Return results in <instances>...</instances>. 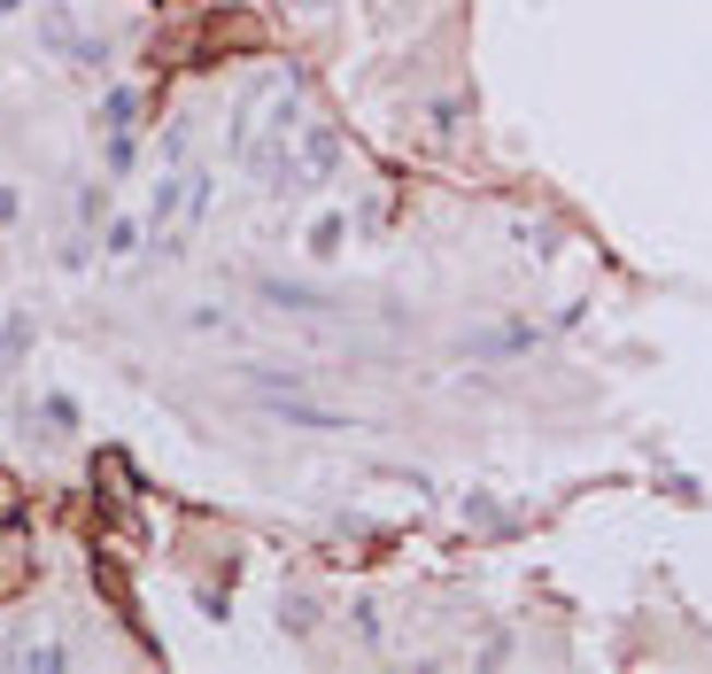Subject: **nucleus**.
Returning <instances> with one entry per match:
<instances>
[{
  "mask_svg": "<svg viewBox=\"0 0 712 674\" xmlns=\"http://www.w3.org/2000/svg\"><path fill=\"white\" fill-rule=\"evenodd\" d=\"M302 86L287 70H272L263 86L240 102V117H233V147H240V163L248 172H263L272 187H287L295 179V140H302Z\"/></svg>",
  "mask_w": 712,
  "mask_h": 674,
  "instance_id": "obj_1",
  "label": "nucleus"
},
{
  "mask_svg": "<svg viewBox=\"0 0 712 674\" xmlns=\"http://www.w3.org/2000/svg\"><path fill=\"white\" fill-rule=\"evenodd\" d=\"M47 47H62V62H78V70H102L109 62V39L102 32H78L70 16H47Z\"/></svg>",
  "mask_w": 712,
  "mask_h": 674,
  "instance_id": "obj_2",
  "label": "nucleus"
},
{
  "mask_svg": "<svg viewBox=\"0 0 712 674\" xmlns=\"http://www.w3.org/2000/svg\"><path fill=\"white\" fill-rule=\"evenodd\" d=\"M24 581H32V551H24L16 528H0V598H16Z\"/></svg>",
  "mask_w": 712,
  "mask_h": 674,
  "instance_id": "obj_3",
  "label": "nucleus"
},
{
  "mask_svg": "<svg viewBox=\"0 0 712 674\" xmlns=\"http://www.w3.org/2000/svg\"><path fill=\"white\" fill-rule=\"evenodd\" d=\"M132 125H140V94L117 86V94L102 102V132H109V140H132Z\"/></svg>",
  "mask_w": 712,
  "mask_h": 674,
  "instance_id": "obj_4",
  "label": "nucleus"
},
{
  "mask_svg": "<svg viewBox=\"0 0 712 674\" xmlns=\"http://www.w3.org/2000/svg\"><path fill=\"white\" fill-rule=\"evenodd\" d=\"M341 233H348L341 217H318V225H310V257H333V248H341Z\"/></svg>",
  "mask_w": 712,
  "mask_h": 674,
  "instance_id": "obj_5",
  "label": "nucleus"
},
{
  "mask_svg": "<svg viewBox=\"0 0 712 674\" xmlns=\"http://www.w3.org/2000/svg\"><path fill=\"white\" fill-rule=\"evenodd\" d=\"M132 248H140V225L117 217V225H109V257H132Z\"/></svg>",
  "mask_w": 712,
  "mask_h": 674,
  "instance_id": "obj_6",
  "label": "nucleus"
},
{
  "mask_svg": "<svg viewBox=\"0 0 712 674\" xmlns=\"http://www.w3.org/2000/svg\"><path fill=\"white\" fill-rule=\"evenodd\" d=\"M0 520H16V481L0 473Z\"/></svg>",
  "mask_w": 712,
  "mask_h": 674,
  "instance_id": "obj_7",
  "label": "nucleus"
},
{
  "mask_svg": "<svg viewBox=\"0 0 712 674\" xmlns=\"http://www.w3.org/2000/svg\"><path fill=\"white\" fill-rule=\"evenodd\" d=\"M9 217H16V194H9V187H0V225H9Z\"/></svg>",
  "mask_w": 712,
  "mask_h": 674,
  "instance_id": "obj_8",
  "label": "nucleus"
}]
</instances>
